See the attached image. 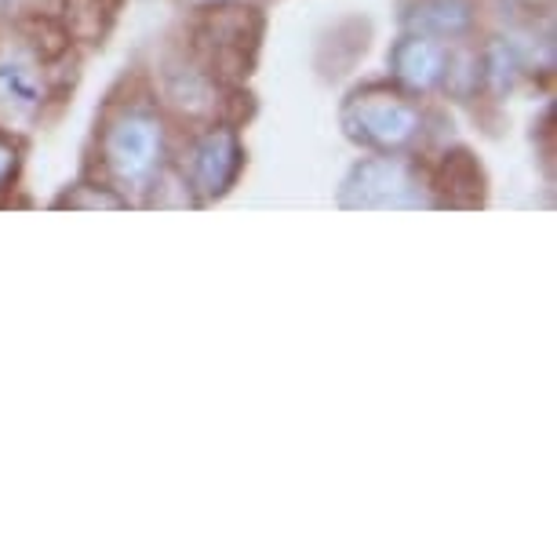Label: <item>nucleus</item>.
<instances>
[{
  "label": "nucleus",
  "instance_id": "11",
  "mask_svg": "<svg viewBox=\"0 0 557 557\" xmlns=\"http://www.w3.org/2000/svg\"><path fill=\"white\" fill-rule=\"evenodd\" d=\"M121 0H59L55 4V23L66 29L73 48H99L107 45L113 23H117Z\"/></svg>",
  "mask_w": 557,
  "mask_h": 557
},
{
  "label": "nucleus",
  "instance_id": "6",
  "mask_svg": "<svg viewBox=\"0 0 557 557\" xmlns=\"http://www.w3.org/2000/svg\"><path fill=\"white\" fill-rule=\"evenodd\" d=\"M339 205L354 212H394V208H437L426 164L419 153H368L339 186Z\"/></svg>",
  "mask_w": 557,
  "mask_h": 557
},
{
  "label": "nucleus",
  "instance_id": "12",
  "mask_svg": "<svg viewBox=\"0 0 557 557\" xmlns=\"http://www.w3.org/2000/svg\"><path fill=\"white\" fill-rule=\"evenodd\" d=\"M55 208H70V212H96V208H102V212H124L128 201L117 190H110L107 183H99V178H84V183L70 186L59 197Z\"/></svg>",
  "mask_w": 557,
  "mask_h": 557
},
{
  "label": "nucleus",
  "instance_id": "8",
  "mask_svg": "<svg viewBox=\"0 0 557 557\" xmlns=\"http://www.w3.org/2000/svg\"><path fill=\"white\" fill-rule=\"evenodd\" d=\"M448 55H451L448 40L405 29V34L397 37V45L391 48V81L397 88H405L408 96H419V99L437 96L448 73Z\"/></svg>",
  "mask_w": 557,
  "mask_h": 557
},
{
  "label": "nucleus",
  "instance_id": "3",
  "mask_svg": "<svg viewBox=\"0 0 557 557\" xmlns=\"http://www.w3.org/2000/svg\"><path fill=\"white\" fill-rule=\"evenodd\" d=\"M267 18L245 0L197 4L186 26V51L226 88H240L256 70Z\"/></svg>",
  "mask_w": 557,
  "mask_h": 557
},
{
  "label": "nucleus",
  "instance_id": "4",
  "mask_svg": "<svg viewBox=\"0 0 557 557\" xmlns=\"http://www.w3.org/2000/svg\"><path fill=\"white\" fill-rule=\"evenodd\" d=\"M59 66L48 59L23 26L0 34V132H34L59 96Z\"/></svg>",
  "mask_w": 557,
  "mask_h": 557
},
{
  "label": "nucleus",
  "instance_id": "14",
  "mask_svg": "<svg viewBox=\"0 0 557 557\" xmlns=\"http://www.w3.org/2000/svg\"><path fill=\"white\" fill-rule=\"evenodd\" d=\"M186 4H194V8H197V4H215V0H186Z\"/></svg>",
  "mask_w": 557,
  "mask_h": 557
},
{
  "label": "nucleus",
  "instance_id": "1",
  "mask_svg": "<svg viewBox=\"0 0 557 557\" xmlns=\"http://www.w3.org/2000/svg\"><path fill=\"white\" fill-rule=\"evenodd\" d=\"M175 124L146 81H124L107 99L91 135V178L117 190L128 208L150 205L175 157Z\"/></svg>",
  "mask_w": 557,
  "mask_h": 557
},
{
  "label": "nucleus",
  "instance_id": "2",
  "mask_svg": "<svg viewBox=\"0 0 557 557\" xmlns=\"http://www.w3.org/2000/svg\"><path fill=\"white\" fill-rule=\"evenodd\" d=\"M343 135L364 153H419L430 139V113L394 81L354 88L339 110Z\"/></svg>",
  "mask_w": 557,
  "mask_h": 557
},
{
  "label": "nucleus",
  "instance_id": "7",
  "mask_svg": "<svg viewBox=\"0 0 557 557\" xmlns=\"http://www.w3.org/2000/svg\"><path fill=\"white\" fill-rule=\"evenodd\" d=\"M150 88L157 102H161V110L168 113V121L178 124V128H197V124L208 121H230L226 107L237 91L219 84L186 48L161 55Z\"/></svg>",
  "mask_w": 557,
  "mask_h": 557
},
{
  "label": "nucleus",
  "instance_id": "10",
  "mask_svg": "<svg viewBox=\"0 0 557 557\" xmlns=\"http://www.w3.org/2000/svg\"><path fill=\"white\" fill-rule=\"evenodd\" d=\"M405 29L430 34L448 45L470 40L478 29V4L474 0H416L405 12Z\"/></svg>",
  "mask_w": 557,
  "mask_h": 557
},
{
  "label": "nucleus",
  "instance_id": "9",
  "mask_svg": "<svg viewBox=\"0 0 557 557\" xmlns=\"http://www.w3.org/2000/svg\"><path fill=\"white\" fill-rule=\"evenodd\" d=\"M434 205L441 208H481L485 205V168L470 150H445L434 168H426Z\"/></svg>",
  "mask_w": 557,
  "mask_h": 557
},
{
  "label": "nucleus",
  "instance_id": "5",
  "mask_svg": "<svg viewBox=\"0 0 557 557\" xmlns=\"http://www.w3.org/2000/svg\"><path fill=\"white\" fill-rule=\"evenodd\" d=\"M245 164L248 150L234 121H208L197 128H183V139H175L172 168L197 208L223 201L240 183Z\"/></svg>",
  "mask_w": 557,
  "mask_h": 557
},
{
  "label": "nucleus",
  "instance_id": "13",
  "mask_svg": "<svg viewBox=\"0 0 557 557\" xmlns=\"http://www.w3.org/2000/svg\"><path fill=\"white\" fill-rule=\"evenodd\" d=\"M23 172V143L12 132H0V197L12 194Z\"/></svg>",
  "mask_w": 557,
  "mask_h": 557
}]
</instances>
